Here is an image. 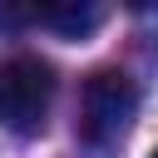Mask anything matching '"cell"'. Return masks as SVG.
Here are the masks:
<instances>
[{
  "instance_id": "obj_1",
  "label": "cell",
  "mask_w": 158,
  "mask_h": 158,
  "mask_svg": "<svg viewBox=\"0 0 158 158\" xmlns=\"http://www.w3.org/2000/svg\"><path fill=\"white\" fill-rule=\"evenodd\" d=\"M138 114V89L123 69H94L79 99V138L89 148H114Z\"/></svg>"
},
{
  "instance_id": "obj_2",
  "label": "cell",
  "mask_w": 158,
  "mask_h": 158,
  "mask_svg": "<svg viewBox=\"0 0 158 158\" xmlns=\"http://www.w3.org/2000/svg\"><path fill=\"white\" fill-rule=\"evenodd\" d=\"M54 104V69L35 54H15L0 64V128L40 133Z\"/></svg>"
},
{
  "instance_id": "obj_3",
  "label": "cell",
  "mask_w": 158,
  "mask_h": 158,
  "mask_svg": "<svg viewBox=\"0 0 158 158\" xmlns=\"http://www.w3.org/2000/svg\"><path fill=\"white\" fill-rule=\"evenodd\" d=\"M5 25H49L59 35H89L104 25V5L94 0H64V5H35V10H0Z\"/></svg>"
},
{
  "instance_id": "obj_4",
  "label": "cell",
  "mask_w": 158,
  "mask_h": 158,
  "mask_svg": "<svg viewBox=\"0 0 158 158\" xmlns=\"http://www.w3.org/2000/svg\"><path fill=\"white\" fill-rule=\"evenodd\" d=\"M153 158H158V148H153Z\"/></svg>"
}]
</instances>
